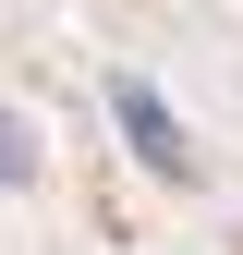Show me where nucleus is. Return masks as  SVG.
Instances as JSON below:
<instances>
[{"mask_svg": "<svg viewBox=\"0 0 243 255\" xmlns=\"http://www.w3.org/2000/svg\"><path fill=\"white\" fill-rule=\"evenodd\" d=\"M110 122H122V146H134L146 182H195V134H182V110L146 73H110Z\"/></svg>", "mask_w": 243, "mask_h": 255, "instance_id": "obj_1", "label": "nucleus"}, {"mask_svg": "<svg viewBox=\"0 0 243 255\" xmlns=\"http://www.w3.org/2000/svg\"><path fill=\"white\" fill-rule=\"evenodd\" d=\"M24 170H37V122H12V110H0V195H12Z\"/></svg>", "mask_w": 243, "mask_h": 255, "instance_id": "obj_2", "label": "nucleus"}]
</instances>
